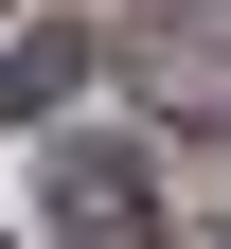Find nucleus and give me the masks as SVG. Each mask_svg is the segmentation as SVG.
I'll return each mask as SVG.
<instances>
[{
	"label": "nucleus",
	"mask_w": 231,
	"mask_h": 249,
	"mask_svg": "<svg viewBox=\"0 0 231 249\" xmlns=\"http://www.w3.org/2000/svg\"><path fill=\"white\" fill-rule=\"evenodd\" d=\"M71 71H89V36H18V53H0V124H36Z\"/></svg>",
	"instance_id": "obj_2"
},
{
	"label": "nucleus",
	"mask_w": 231,
	"mask_h": 249,
	"mask_svg": "<svg viewBox=\"0 0 231 249\" xmlns=\"http://www.w3.org/2000/svg\"><path fill=\"white\" fill-rule=\"evenodd\" d=\"M36 213H53V249H160V178H142V142H53Z\"/></svg>",
	"instance_id": "obj_1"
}]
</instances>
